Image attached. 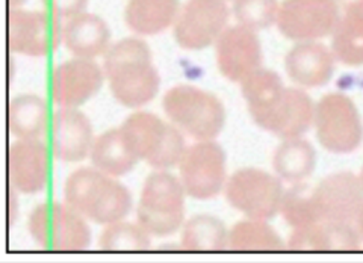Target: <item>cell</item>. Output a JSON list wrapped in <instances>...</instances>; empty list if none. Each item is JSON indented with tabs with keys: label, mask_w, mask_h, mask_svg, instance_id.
I'll return each mask as SVG.
<instances>
[{
	"label": "cell",
	"mask_w": 363,
	"mask_h": 263,
	"mask_svg": "<svg viewBox=\"0 0 363 263\" xmlns=\"http://www.w3.org/2000/svg\"><path fill=\"white\" fill-rule=\"evenodd\" d=\"M242 85V96L253 121L281 140L297 138L313 124L315 105L300 88H286L271 70L259 68Z\"/></svg>",
	"instance_id": "6da1fadb"
},
{
	"label": "cell",
	"mask_w": 363,
	"mask_h": 263,
	"mask_svg": "<svg viewBox=\"0 0 363 263\" xmlns=\"http://www.w3.org/2000/svg\"><path fill=\"white\" fill-rule=\"evenodd\" d=\"M64 203L85 220L108 225L126 218L132 211L129 189L97 168H79L67 177Z\"/></svg>",
	"instance_id": "7a4b0ae2"
},
{
	"label": "cell",
	"mask_w": 363,
	"mask_h": 263,
	"mask_svg": "<svg viewBox=\"0 0 363 263\" xmlns=\"http://www.w3.org/2000/svg\"><path fill=\"white\" fill-rule=\"evenodd\" d=\"M105 72L113 97L123 106L141 108L157 94L159 76L152 65L149 45L141 40H123L111 47Z\"/></svg>",
	"instance_id": "3957f363"
},
{
	"label": "cell",
	"mask_w": 363,
	"mask_h": 263,
	"mask_svg": "<svg viewBox=\"0 0 363 263\" xmlns=\"http://www.w3.org/2000/svg\"><path fill=\"white\" fill-rule=\"evenodd\" d=\"M120 129L132 153L155 169L179 165L188 148L184 135L174 124H168L150 112H133Z\"/></svg>",
	"instance_id": "277c9868"
},
{
	"label": "cell",
	"mask_w": 363,
	"mask_h": 263,
	"mask_svg": "<svg viewBox=\"0 0 363 263\" xmlns=\"http://www.w3.org/2000/svg\"><path fill=\"white\" fill-rule=\"evenodd\" d=\"M164 111L168 120L197 141H213L225 124V109L217 96L192 85L167 91Z\"/></svg>",
	"instance_id": "5b68a950"
},
{
	"label": "cell",
	"mask_w": 363,
	"mask_h": 263,
	"mask_svg": "<svg viewBox=\"0 0 363 263\" xmlns=\"http://www.w3.org/2000/svg\"><path fill=\"white\" fill-rule=\"evenodd\" d=\"M185 197L179 177L167 169H155L143 185L136 221L152 236L173 235L184 225Z\"/></svg>",
	"instance_id": "8992f818"
},
{
	"label": "cell",
	"mask_w": 363,
	"mask_h": 263,
	"mask_svg": "<svg viewBox=\"0 0 363 263\" xmlns=\"http://www.w3.org/2000/svg\"><path fill=\"white\" fill-rule=\"evenodd\" d=\"M279 176L259 168L238 169L227 179L224 192L233 209L247 218L271 220L280 213L285 189Z\"/></svg>",
	"instance_id": "52a82bcc"
},
{
	"label": "cell",
	"mask_w": 363,
	"mask_h": 263,
	"mask_svg": "<svg viewBox=\"0 0 363 263\" xmlns=\"http://www.w3.org/2000/svg\"><path fill=\"white\" fill-rule=\"evenodd\" d=\"M29 232L41 248L81 251L91 244L86 220L70 206L50 203L40 204L29 216Z\"/></svg>",
	"instance_id": "ba28073f"
},
{
	"label": "cell",
	"mask_w": 363,
	"mask_h": 263,
	"mask_svg": "<svg viewBox=\"0 0 363 263\" xmlns=\"http://www.w3.org/2000/svg\"><path fill=\"white\" fill-rule=\"evenodd\" d=\"M313 124L325 150L345 155L363 140V123L354 101L344 94H328L315 105Z\"/></svg>",
	"instance_id": "9c48e42d"
},
{
	"label": "cell",
	"mask_w": 363,
	"mask_h": 263,
	"mask_svg": "<svg viewBox=\"0 0 363 263\" xmlns=\"http://www.w3.org/2000/svg\"><path fill=\"white\" fill-rule=\"evenodd\" d=\"M179 173L186 196L196 200L217 197L227 181L225 153L217 142L199 141L186 148Z\"/></svg>",
	"instance_id": "30bf717a"
},
{
	"label": "cell",
	"mask_w": 363,
	"mask_h": 263,
	"mask_svg": "<svg viewBox=\"0 0 363 263\" xmlns=\"http://www.w3.org/2000/svg\"><path fill=\"white\" fill-rule=\"evenodd\" d=\"M336 0H283L277 26L294 41H316L335 30L340 18Z\"/></svg>",
	"instance_id": "8fae6325"
},
{
	"label": "cell",
	"mask_w": 363,
	"mask_h": 263,
	"mask_svg": "<svg viewBox=\"0 0 363 263\" xmlns=\"http://www.w3.org/2000/svg\"><path fill=\"white\" fill-rule=\"evenodd\" d=\"M229 8L225 0H189L180 11L174 35L180 45L200 50L217 43L227 29Z\"/></svg>",
	"instance_id": "7c38bea8"
},
{
	"label": "cell",
	"mask_w": 363,
	"mask_h": 263,
	"mask_svg": "<svg viewBox=\"0 0 363 263\" xmlns=\"http://www.w3.org/2000/svg\"><path fill=\"white\" fill-rule=\"evenodd\" d=\"M318 221L354 224L363 209V185L353 173H335L313 188Z\"/></svg>",
	"instance_id": "4fadbf2b"
},
{
	"label": "cell",
	"mask_w": 363,
	"mask_h": 263,
	"mask_svg": "<svg viewBox=\"0 0 363 263\" xmlns=\"http://www.w3.org/2000/svg\"><path fill=\"white\" fill-rule=\"evenodd\" d=\"M262 45L256 32L241 25L227 28L217 41V64L224 77L242 82L262 68Z\"/></svg>",
	"instance_id": "5bb4252c"
},
{
	"label": "cell",
	"mask_w": 363,
	"mask_h": 263,
	"mask_svg": "<svg viewBox=\"0 0 363 263\" xmlns=\"http://www.w3.org/2000/svg\"><path fill=\"white\" fill-rule=\"evenodd\" d=\"M52 153L61 162H81L94 144L93 125L77 108H61L53 113L50 125Z\"/></svg>",
	"instance_id": "9a60e30c"
},
{
	"label": "cell",
	"mask_w": 363,
	"mask_h": 263,
	"mask_svg": "<svg viewBox=\"0 0 363 263\" xmlns=\"http://www.w3.org/2000/svg\"><path fill=\"white\" fill-rule=\"evenodd\" d=\"M9 41L13 50L32 56H43L62 40L58 17L44 13L14 11L9 23Z\"/></svg>",
	"instance_id": "2e32d148"
},
{
	"label": "cell",
	"mask_w": 363,
	"mask_h": 263,
	"mask_svg": "<svg viewBox=\"0 0 363 263\" xmlns=\"http://www.w3.org/2000/svg\"><path fill=\"white\" fill-rule=\"evenodd\" d=\"M104 82L100 68L89 60H74L53 72L52 96L61 108H77L93 97Z\"/></svg>",
	"instance_id": "e0dca14e"
},
{
	"label": "cell",
	"mask_w": 363,
	"mask_h": 263,
	"mask_svg": "<svg viewBox=\"0 0 363 263\" xmlns=\"http://www.w3.org/2000/svg\"><path fill=\"white\" fill-rule=\"evenodd\" d=\"M48 148L40 140H17L9 150V179L21 194H37L49 179Z\"/></svg>",
	"instance_id": "ac0fdd59"
},
{
	"label": "cell",
	"mask_w": 363,
	"mask_h": 263,
	"mask_svg": "<svg viewBox=\"0 0 363 263\" xmlns=\"http://www.w3.org/2000/svg\"><path fill=\"white\" fill-rule=\"evenodd\" d=\"M335 55L316 41L295 44L285 58L291 81L301 88H320L330 81L335 72Z\"/></svg>",
	"instance_id": "d6986e66"
},
{
	"label": "cell",
	"mask_w": 363,
	"mask_h": 263,
	"mask_svg": "<svg viewBox=\"0 0 363 263\" xmlns=\"http://www.w3.org/2000/svg\"><path fill=\"white\" fill-rule=\"evenodd\" d=\"M362 242L354 224L318 221L294 228L288 248L292 251H357Z\"/></svg>",
	"instance_id": "ffe728a7"
},
{
	"label": "cell",
	"mask_w": 363,
	"mask_h": 263,
	"mask_svg": "<svg viewBox=\"0 0 363 263\" xmlns=\"http://www.w3.org/2000/svg\"><path fill=\"white\" fill-rule=\"evenodd\" d=\"M62 41L77 58L93 60L108 50L109 29L101 18L82 13L67 21L62 28Z\"/></svg>",
	"instance_id": "44dd1931"
},
{
	"label": "cell",
	"mask_w": 363,
	"mask_h": 263,
	"mask_svg": "<svg viewBox=\"0 0 363 263\" xmlns=\"http://www.w3.org/2000/svg\"><path fill=\"white\" fill-rule=\"evenodd\" d=\"M89 159L94 168L112 177L129 174L140 161L124 141L120 128L101 133L94 140Z\"/></svg>",
	"instance_id": "7402d4cb"
},
{
	"label": "cell",
	"mask_w": 363,
	"mask_h": 263,
	"mask_svg": "<svg viewBox=\"0 0 363 263\" xmlns=\"http://www.w3.org/2000/svg\"><path fill=\"white\" fill-rule=\"evenodd\" d=\"M272 167L281 180L289 183L304 181L312 176L316 167V152L313 145L301 136L283 140L274 152Z\"/></svg>",
	"instance_id": "603a6c76"
},
{
	"label": "cell",
	"mask_w": 363,
	"mask_h": 263,
	"mask_svg": "<svg viewBox=\"0 0 363 263\" xmlns=\"http://www.w3.org/2000/svg\"><path fill=\"white\" fill-rule=\"evenodd\" d=\"M9 130L17 140H38L48 124L45 101L40 96H18L8 112Z\"/></svg>",
	"instance_id": "cb8c5ba5"
},
{
	"label": "cell",
	"mask_w": 363,
	"mask_h": 263,
	"mask_svg": "<svg viewBox=\"0 0 363 263\" xmlns=\"http://www.w3.org/2000/svg\"><path fill=\"white\" fill-rule=\"evenodd\" d=\"M177 16V0H130L126 8L128 26L138 33L161 32Z\"/></svg>",
	"instance_id": "d4e9b609"
},
{
	"label": "cell",
	"mask_w": 363,
	"mask_h": 263,
	"mask_svg": "<svg viewBox=\"0 0 363 263\" xmlns=\"http://www.w3.org/2000/svg\"><path fill=\"white\" fill-rule=\"evenodd\" d=\"M229 245V232L212 215L192 216L184 225L180 248L188 251H221Z\"/></svg>",
	"instance_id": "484cf974"
},
{
	"label": "cell",
	"mask_w": 363,
	"mask_h": 263,
	"mask_svg": "<svg viewBox=\"0 0 363 263\" xmlns=\"http://www.w3.org/2000/svg\"><path fill=\"white\" fill-rule=\"evenodd\" d=\"M336 61L350 67L363 65V11L344 13L332 32Z\"/></svg>",
	"instance_id": "4316f807"
},
{
	"label": "cell",
	"mask_w": 363,
	"mask_h": 263,
	"mask_svg": "<svg viewBox=\"0 0 363 263\" xmlns=\"http://www.w3.org/2000/svg\"><path fill=\"white\" fill-rule=\"evenodd\" d=\"M227 248L233 251H279L285 245L267 220L248 218L232 228Z\"/></svg>",
	"instance_id": "83f0119b"
},
{
	"label": "cell",
	"mask_w": 363,
	"mask_h": 263,
	"mask_svg": "<svg viewBox=\"0 0 363 263\" xmlns=\"http://www.w3.org/2000/svg\"><path fill=\"white\" fill-rule=\"evenodd\" d=\"M152 247V235L136 221H117L108 224L99 239L104 251H144Z\"/></svg>",
	"instance_id": "f1b7e54d"
},
{
	"label": "cell",
	"mask_w": 363,
	"mask_h": 263,
	"mask_svg": "<svg viewBox=\"0 0 363 263\" xmlns=\"http://www.w3.org/2000/svg\"><path fill=\"white\" fill-rule=\"evenodd\" d=\"M280 213L292 228H300L318 223L313 203V188L303 181L292 183V188L285 191L281 198Z\"/></svg>",
	"instance_id": "f546056e"
},
{
	"label": "cell",
	"mask_w": 363,
	"mask_h": 263,
	"mask_svg": "<svg viewBox=\"0 0 363 263\" xmlns=\"http://www.w3.org/2000/svg\"><path fill=\"white\" fill-rule=\"evenodd\" d=\"M279 6L277 0H235L233 13L241 26L256 32L276 23Z\"/></svg>",
	"instance_id": "4dcf8cb0"
},
{
	"label": "cell",
	"mask_w": 363,
	"mask_h": 263,
	"mask_svg": "<svg viewBox=\"0 0 363 263\" xmlns=\"http://www.w3.org/2000/svg\"><path fill=\"white\" fill-rule=\"evenodd\" d=\"M48 13L58 18H73L82 14L88 0H43Z\"/></svg>",
	"instance_id": "1f68e13d"
},
{
	"label": "cell",
	"mask_w": 363,
	"mask_h": 263,
	"mask_svg": "<svg viewBox=\"0 0 363 263\" xmlns=\"http://www.w3.org/2000/svg\"><path fill=\"white\" fill-rule=\"evenodd\" d=\"M339 9H342L344 13H357V11H363V0H336Z\"/></svg>",
	"instance_id": "d6a6232c"
},
{
	"label": "cell",
	"mask_w": 363,
	"mask_h": 263,
	"mask_svg": "<svg viewBox=\"0 0 363 263\" xmlns=\"http://www.w3.org/2000/svg\"><path fill=\"white\" fill-rule=\"evenodd\" d=\"M354 227L357 228V232H359V235H360V237H362V241H363V209H362V212H360L359 216H357V220H356V223H354Z\"/></svg>",
	"instance_id": "836d02e7"
},
{
	"label": "cell",
	"mask_w": 363,
	"mask_h": 263,
	"mask_svg": "<svg viewBox=\"0 0 363 263\" xmlns=\"http://www.w3.org/2000/svg\"><path fill=\"white\" fill-rule=\"evenodd\" d=\"M21 2H25V0H11V4L16 5V6H17V5H20Z\"/></svg>",
	"instance_id": "e575fe53"
},
{
	"label": "cell",
	"mask_w": 363,
	"mask_h": 263,
	"mask_svg": "<svg viewBox=\"0 0 363 263\" xmlns=\"http://www.w3.org/2000/svg\"><path fill=\"white\" fill-rule=\"evenodd\" d=\"M359 177H360V180H362V185H363V168H362V173H360Z\"/></svg>",
	"instance_id": "d590c367"
}]
</instances>
